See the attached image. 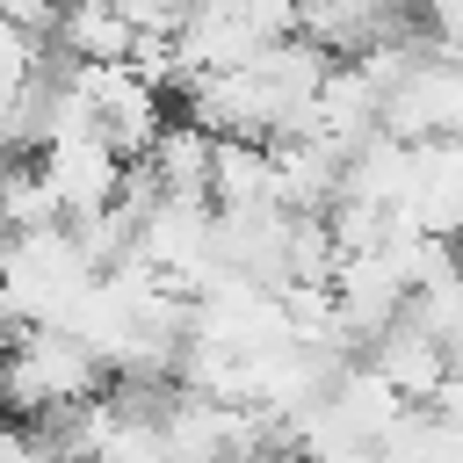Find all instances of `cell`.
<instances>
[{"label":"cell","instance_id":"1","mask_svg":"<svg viewBox=\"0 0 463 463\" xmlns=\"http://www.w3.org/2000/svg\"><path fill=\"white\" fill-rule=\"evenodd\" d=\"M0 383H7L14 420H51V412H72L94 391H109V362L65 326H14V340L0 354Z\"/></svg>","mask_w":463,"mask_h":463},{"label":"cell","instance_id":"2","mask_svg":"<svg viewBox=\"0 0 463 463\" xmlns=\"http://www.w3.org/2000/svg\"><path fill=\"white\" fill-rule=\"evenodd\" d=\"M87 289H94V260L80 253V239L65 224L22 232L14 253L0 260V311L14 326H65Z\"/></svg>","mask_w":463,"mask_h":463},{"label":"cell","instance_id":"3","mask_svg":"<svg viewBox=\"0 0 463 463\" xmlns=\"http://www.w3.org/2000/svg\"><path fill=\"white\" fill-rule=\"evenodd\" d=\"M36 166H43L51 195H58V210H65V224L109 210L123 195V181H130V159L101 130H58V137H43L36 145Z\"/></svg>","mask_w":463,"mask_h":463},{"label":"cell","instance_id":"4","mask_svg":"<svg viewBox=\"0 0 463 463\" xmlns=\"http://www.w3.org/2000/svg\"><path fill=\"white\" fill-rule=\"evenodd\" d=\"M362 347H369L362 362H369V369H376V376H383L405 405H427V398L441 391V376H449V347H441L427 326H412L405 311H398L376 340H362Z\"/></svg>","mask_w":463,"mask_h":463},{"label":"cell","instance_id":"5","mask_svg":"<svg viewBox=\"0 0 463 463\" xmlns=\"http://www.w3.org/2000/svg\"><path fill=\"white\" fill-rule=\"evenodd\" d=\"M51 43H58V58H80V65H130L137 29H130L109 0H65Z\"/></svg>","mask_w":463,"mask_h":463},{"label":"cell","instance_id":"6","mask_svg":"<svg viewBox=\"0 0 463 463\" xmlns=\"http://www.w3.org/2000/svg\"><path fill=\"white\" fill-rule=\"evenodd\" d=\"M268 181H275V152L260 137H217L210 145V210L268 203Z\"/></svg>","mask_w":463,"mask_h":463},{"label":"cell","instance_id":"7","mask_svg":"<svg viewBox=\"0 0 463 463\" xmlns=\"http://www.w3.org/2000/svg\"><path fill=\"white\" fill-rule=\"evenodd\" d=\"M43 72H51V43L29 36V29H14V22H0V116H7Z\"/></svg>","mask_w":463,"mask_h":463},{"label":"cell","instance_id":"8","mask_svg":"<svg viewBox=\"0 0 463 463\" xmlns=\"http://www.w3.org/2000/svg\"><path fill=\"white\" fill-rule=\"evenodd\" d=\"M412 22H420L434 43H456V51H463V0H412Z\"/></svg>","mask_w":463,"mask_h":463},{"label":"cell","instance_id":"9","mask_svg":"<svg viewBox=\"0 0 463 463\" xmlns=\"http://www.w3.org/2000/svg\"><path fill=\"white\" fill-rule=\"evenodd\" d=\"M58 14H65V0H0V22H14V29H29V36H43V43H51V29H58Z\"/></svg>","mask_w":463,"mask_h":463},{"label":"cell","instance_id":"10","mask_svg":"<svg viewBox=\"0 0 463 463\" xmlns=\"http://www.w3.org/2000/svg\"><path fill=\"white\" fill-rule=\"evenodd\" d=\"M7 340H14V318H7V311H0V354H7Z\"/></svg>","mask_w":463,"mask_h":463},{"label":"cell","instance_id":"11","mask_svg":"<svg viewBox=\"0 0 463 463\" xmlns=\"http://www.w3.org/2000/svg\"><path fill=\"white\" fill-rule=\"evenodd\" d=\"M7 420H14V412H7V383H0V427H7Z\"/></svg>","mask_w":463,"mask_h":463}]
</instances>
